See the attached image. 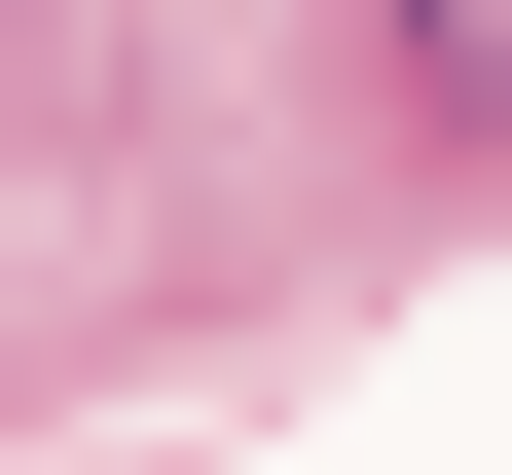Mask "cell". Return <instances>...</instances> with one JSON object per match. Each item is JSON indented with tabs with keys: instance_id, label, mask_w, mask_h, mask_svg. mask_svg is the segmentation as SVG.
I'll list each match as a JSON object with an SVG mask.
<instances>
[{
	"instance_id": "obj_1",
	"label": "cell",
	"mask_w": 512,
	"mask_h": 475,
	"mask_svg": "<svg viewBox=\"0 0 512 475\" xmlns=\"http://www.w3.org/2000/svg\"><path fill=\"white\" fill-rule=\"evenodd\" d=\"M403 110H476V147H512V0H439V37H403Z\"/></svg>"
}]
</instances>
